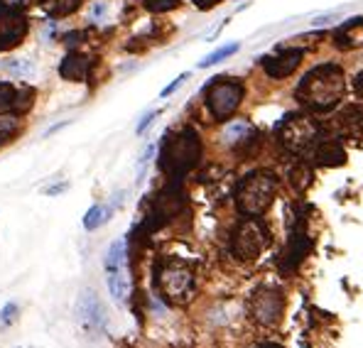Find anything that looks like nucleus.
I'll return each mask as SVG.
<instances>
[{"label": "nucleus", "mask_w": 363, "mask_h": 348, "mask_svg": "<svg viewBox=\"0 0 363 348\" xmlns=\"http://www.w3.org/2000/svg\"><path fill=\"white\" fill-rule=\"evenodd\" d=\"M344 72L334 64L317 67L302 79L297 89V99L307 105L309 111H329L344 96Z\"/></svg>", "instance_id": "obj_1"}, {"label": "nucleus", "mask_w": 363, "mask_h": 348, "mask_svg": "<svg viewBox=\"0 0 363 348\" xmlns=\"http://www.w3.org/2000/svg\"><path fill=\"white\" fill-rule=\"evenodd\" d=\"M202 157V145L199 138L192 130H182L177 135L165 138L160 155V167L162 172H167L170 177H182L184 172H189Z\"/></svg>", "instance_id": "obj_2"}, {"label": "nucleus", "mask_w": 363, "mask_h": 348, "mask_svg": "<svg viewBox=\"0 0 363 348\" xmlns=\"http://www.w3.org/2000/svg\"><path fill=\"white\" fill-rule=\"evenodd\" d=\"M275 199V177L268 172H253L241 179L236 189V204L238 211L251 218L263 216Z\"/></svg>", "instance_id": "obj_3"}, {"label": "nucleus", "mask_w": 363, "mask_h": 348, "mask_svg": "<svg viewBox=\"0 0 363 348\" xmlns=\"http://www.w3.org/2000/svg\"><path fill=\"white\" fill-rule=\"evenodd\" d=\"M268 245V231L263 228V223L255 221V218H243L236 226L231 238V253L236 255L238 260H255L263 248Z\"/></svg>", "instance_id": "obj_4"}, {"label": "nucleus", "mask_w": 363, "mask_h": 348, "mask_svg": "<svg viewBox=\"0 0 363 348\" xmlns=\"http://www.w3.org/2000/svg\"><path fill=\"white\" fill-rule=\"evenodd\" d=\"M106 280H108L110 297L118 304H126L128 292H130V280H128L126 270V243L123 240H113L106 255Z\"/></svg>", "instance_id": "obj_5"}, {"label": "nucleus", "mask_w": 363, "mask_h": 348, "mask_svg": "<svg viewBox=\"0 0 363 348\" xmlns=\"http://www.w3.org/2000/svg\"><path fill=\"white\" fill-rule=\"evenodd\" d=\"M243 99V86L228 79H214L209 89H206V105H209L211 116L216 121H226L238 108Z\"/></svg>", "instance_id": "obj_6"}, {"label": "nucleus", "mask_w": 363, "mask_h": 348, "mask_svg": "<svg viewBox=\"0 0 363 348\" xmlns=\"http://www.w3.org/2000/svg\"><path fill=\"white\" fill-rule=\"evenodd\" d=\"M157 287H160L162 297L170 302H187L194 289V275L189 267L172 263L157 272Z\"/></svg>", "instance_id": "obj_7"}, {"label": "nucleus", "mask_w": 363, "mask_h": 348, "mask_svg": "<svg viewBox=\"0 0 363 348\" xmlns=\"http://www.w3.org/2000/svg\"><path fill=\"white\" fill-rule=\"evenodd\" d=\"M77 319H79V329H81L86 338L104 336L108 319H106V309H104V304H101V299L96 297L91 289H86V292L79 297Z\"/></svg>", "instance_id": "obj_8"}, {"label": "nucleus", "mask_w": 363, "mask_h": 348, "mask_svg": "<svg viewBox=\"0 0 363 348\" xmlns=\"http://www.w3.org/2000/svg\"><path fill=\"white\" fill-rule=\"evenodd\" d=\"M282 311H285V299H282V294L277 289L260 287L251 297V316H253L255 324L275 326L282 319Z\"/></svg>", "instance_id": "obj_9"}, {"label": "nucleus", "mask_w": 363, "mask_h": 348, "mask_svg": "<svg viewBox=\"0 0 363 348\" xmlns=\"http://www.w3.org/2000/svg\"><path fill=\"white\" fill-rule=\"evenodd\" d=\"M28 32V17L12 6L0 8V50H10L20 45V39Z\"/></svg>", "instance_id": "obj_10"}, {"label": "nucleus", "mask_w": 363, "mask_h": 348, "mask_svg": "<svg viewBox=\"0 0 363 348\" xmlns=\"http://www.w3.org/2000/svg\"><path fill=\"white\" fill-rule=\"evenodd\" d=\"M280 140L292 152H302V150H307L309 145L317 140V127L309 121H304V118H290V121H285V125H282Z\"/></svg>", "instance_id": "obj_11"}, {"label": "nucleus", "mask_w": 363, "mask_h": 348, "mask_svg": "<svg viewBox=\"0 0 363 348\" xmlns=\"http://www.w3.org/2000/svg\"><path fill=\"white\" fill-rule=\"evenodd\" d=\"M302 57H304V52L300 50V47H295V50H282V52H277L275 57H265L263 69L268 72V76L285 79V76H290V74L300 67Z\"/></svg>", "instance_id": "obj_12"}, {"label": "nucleus", "mask_w": 363, "mask_h": 348, "mask_svg": "<svg viewBox=\"0 0 363 348\" xmlns=\"http://www.w3.org/2000/svg\"><path fill=\"white\" fill-rule=\"evenodd\" d=\"M331 130L336 135H349V138H363V111L361 108H344L336 118H331Z\"/></svg>", "instance_id": "obj_13"}, {"label": "nucleus", "mask_w": 363, "mask_h": 348, "mask_svg": "<svg viewBox=\"0 0 363 348\" xmlns=\"http://www.w3.org/2000/svg\"><path fill=\"white\" fill-rule=\"evenodd\" d=\"M86 69H88L86 57H81V54H69L64 61H61L59 74L66 79V81H84V79H86Z\"/></svg>", "instance_id": "obj_14"}, {"label": "nucleus", "mask_w": 363, "mask_h": 348, "mask_svg": "<svg viewBox=\"0 0 363 348\" xmlns=\"http://www.w3.org/2000/svg\"><path fill=\"white\" fill-rule=\"evenodd\" d=\"M314 157L322 162V165H329V167H334V165H342L344 160H346V152H344L339 145L334 143V140H326L324 145H320L317 147V152H314Z\"/></svg>", "instance_id": "obj_15"}, {"label": "nucleus", "mask_w": 363, "mask_h": 348, "mask_svg": "<svg viewBox=\"0 0 363 348\" xmlns=\"http://www.w3.org/2000/svg\"><path fill=\"white\" fill-rule=\"evenodd\" d=\"M110 214H113V209H108V206H104V204L91 206L88 214L84 216V228H86V231H96V228L104 226V223L108 221Z\"/></svg>", "instance_id": "obj_16"}, {"label": "nucleus", "mask_w": 363, "mask_h": 348, "mask_svg": "<svg viewBox=\"0 0 363 348\" xmlns=\"http://www.w3.org/2000/svg\"><path fill=\"white\" fill-rule=\"evenodd\" d=\"M42 6L52 15H69L79 8V0H42Z\"/></svg>", "instance_id": "obj_17"}, {"label": "nucleus", "mask_w": 363, "mask_h": 348, "mask_svg": "<svg viewBox=\"0 0 363 348\" xmlns=\"http://www.w3.org/2000/svg\"><path fill=\"white\" fill-rule=\"evenodd\" d=\"M238 42H233V45H228V47H221V50H216V52H211L209 57H204L202 61H199V67L202 69H206V67H214V64H219L221 59H226V57H231V54H236L238 52Z\"/></svg>", "instance_id": "obj_18"}, {"label": "nucleus", "mask_w": 363, "mask_h": 348, "mask_svg": "<svg viewBox=\"0 0 363 348\" xmlns=\"http://www.w3.org/2000/svg\"><path fill=\"white\" fill-rule=\"evenodd\" d=\"M17 94L20 91L10 83H0V111H8L12 105H17Z\"/></svg>", "instance_id": "obj_19"}, {"label": "nucleus", "mask_w": 363, "mask_h": 348, "mask_svg": "<svg viewBox=\"0 0 363 348\" xmlns=\"http://www.w3.org/2000/svg\"><path fill=\"white\" fill-rule=\"evenodd\" d=\"M248 130H251V127H248L246 123H231V125L224 130V140L226 143H241V140H246Z\"/></svg>", "instance_id": "obj_20"}, {"label": "nucleus", "mask_w": 363, "mask_h": 348, "mask_svg": "<svg viewBox=\"0 0 363 348\" xmlns=\"http://www.w3.org/2000/svg\"><path fill=\"white\" fill-rule=\"evenodd\" d=\"M17 316H20V307H17L15 302H8L3 309H0V329H8V326H12L17 321Z\"/></svg>", "instance_id": "obj_21"}, {"label": "nucleus", "mask_w": 363, "mask_h": 348, "mask_svg": "<svg viewBox=\"0 0 363 348\" xmlns=\"http://www.w3.org/2000/svg\"><path fill=\"white\" fill-rule=\"evenodd\" d=\"M6 69H10V72L17 74V76H30V74L35 72L32 61H28V59H12V61H8Z\"/></svg>", "instance_id": "obj_22"}, {"label": "nucleus", "mask_w": 363, "mask_h": 348, "mask_svg": "<svg viewBox=\"0 0 363 348\" xmlns=\"http://www.w3.org/2000/svg\"><path fill=\"white\" fill-rule=\"evenodd\" d=\"M145 8L150 12H167L179 8V0H145Z\"/></svg>", "instance_id": "obj_23"}, {"label": "nucleus", "mask_w": 363, "mask_h": 348, "mask_svg": "<svg viewBox=\"0 0 363 348\" xmlns=\"http://www.w3.org/2000/svg\"><path fill=\"white\" fill-rule=\"evenodd\" d=\"M15 130H17L15 118H0V145L6 143V140H10L15 135Z\"/></svg>", "instance_id": "obj_24"}, {"label": "nucleus", "mask_w": 363, "mask_h": 348, "mask_svg": "<svg viewBox=\"0 0 363 348\" xmlns=\"http://www.w3.org/2000/svg\"><path fill=\"white\" fill-rule=\"evenodd\" d=\"M187 76H189V74H182V76H177V79H175V81H172V83H170V86H167V89H165V91H162V96H170V94H175V91H177V89H179V86H182V83L187 81Z\"/></svg>", "instance_id": "obj_25"}, {"label": "nucleus", "mask_w": 363, "mask_h": 348, "mask_svg": "<svg viewBox=\"0 0 363 348\" xmlns=\"http://www.w3.org/2000/svg\"><path fill=\"white\" fill-rule=\"evenodd\" d=\"M221 0H194V6L199 8V10H209V8L219 6Z\"/></svg>", "instance_id": "obj_26"}, {"label": "nucleus", "mask_w": 363, "mask_h": 348, "mask_svg": "<svg viewBox=\"0 0 363 348\" xmlns=\"http://www.w3.org/2000/svg\"><path fill=\"white\" fill-rule=\"evenodd\" d=\"M155 116H157V113H150V116H145V118H143V123H140V125H138V133H145V127H148L150 123H153V118H155Z\"/></svg>", "instance_id": "obj_27"}, {"label": "nucleus", "mask_w": 363, "mask_h": 348, "mask_svg": "<svg viewBox=\"0 0 363 348\" xmlns=\"http://www.w3.org/2000/svg\"><path fill=\"white\" fill-rule=\"evenodd\" d=\"M66 189V184H59V187H52V189H47V194H59V192H64Z\"/></svg>", "instance_id": "obj_28"}, {"label": "nucleus", "mask_w": 363, "mask_h": 348, "mask_svg": "<svg viewBox=\"0 0 363 348\" xmlns=\"http://www.w3.org/2000/svg\"><path fill=\"white\" fill-rule=\"evenodd\" d=\"M356 89H358V96H363V74L356 79Z\"/></svg>", "instance_id": "obj_29"}, {"label": "nucleus", "mask_w": 363, "mask_h": 348, "mask_svg": "<svg viewBox=\"0 0 363 348\" xmlns=\"http://www.w3.org/2000/svg\"><path fill=\"white\" fill-rule=\"evenodd\" d=\"M104 12H106V6H96L94 8V17H101Z\"/></svg>", "instance_id": "obj_30"}, {"label": "nucleus", "mask_w": 363, "mask_h": 348, "mask_svg": "<svg viewBox=\"0 0 363 348\" xmlns=\"http://www.w3.org/2000/svg\"><path fill=\"white\" fill-rule=\"evenodd\" d=\"M258 348H282V346H280V343H270V341H268V343H260Z\"/></svg>", "instance_id": "obj_31"}, {"label": "nucleus", "mask_w": 363, "mask_h": 348, "mask_svg": "<svg viewBox=\"0 0 363 348\" xmlns=\"http://www.w3.org/2000/svg\"><path fill=\"white\" fill-rule=\"evenodd\" d=\"M17 348H20V346H17Z\"/></svg>", "instance_id": "obj_32"}]
</instances>
